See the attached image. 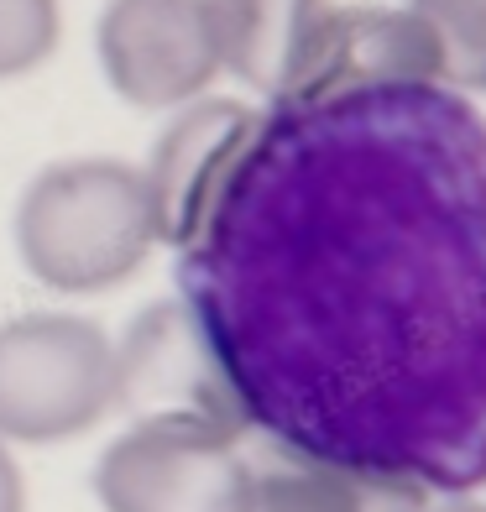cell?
Masks as SVG:
<instances>
[{
    "mask_svg": "<svg viewBox=\"0 0 486 512\" xmlns=\"http://www.w3.org/2000/svg\"><path fill=\"white\" fill-rule=\"evenodd\" d=\"M236 429L382 512L486 486V115L445 84L272 105L178 251Z\"/></svg>",
    "mask_w": 486,
    "mask_h": 512,
    "instance_id": "1",
    "label": "cell"
},
{
    "mask_svg": "<svg viewBox=\"0 0 486 512\" xmlns=\"http://www.w3.org/2000/svg\"><path fill=\"white\" fill-rule=\"evenodd\" d=\"M16 241L32 277L48 288L95 293L126 283L157 241L142 168L115 157H68L42 168L21 199Z\"/></svg>",
    "mask_w": 486,
    "mask_h": 512,
    "instance_id": "2",
    "label": "cell"
},
{
    "mask_svg": "<svg viewBox=\"0 0 486 512\" xmlns=\"http://www.w3.org/2000/svg\"><path fill=\"white\" fill-rule=\"evenodd\" d=\"M257 465L241 455V429L215 413H157L115 439L100 460L110 512H246Z\"/></svg>",
    "mask_w": 486,
    "mask_h": 512,
    "instance_id": "3",
    "label": "cell"
},
{
    "mask_svg": "<svg viewBox=\"0 0 486 512\" xmlns=\"http://www.w3.org/2000/svg\"><path fill=\"white\" fill-rule=\"evenodd\" d=\"M121 392L110 340L89 319L32 314L0 324V434L74 439Z\"/></svg>",
    "mask_w": 486,
    "mask_h": 512,
    "instance_id": "4",
    "label": "cell"
},
{
    "mask_svg": "<svg viewBox=\"0 0 486 512\" xmlns=\"http://www.w3.org/2000/svg\"><path fill=\"white\" fill-rule=\"evenodd\" d=\"M382 84H445L434 32L408 6H377V0L335 6L330 0L298 37L272 105H319Z\"/></svg>",
    "mask_w": 486,
    "mask_h": 512,
    "instance_id": "5",
    "label": "cell"
},
{
    "mask_svg": "<svg viewBox=\"0 0 486 512\" xmlns=\"http://www.w3.org/2000/svg\"><path fill=\"white\" fill-rule=\"evenodd\" d=\"M262 115L267 110L246 100H220V95H199L189 105H178V115L162 126L152 162L142 173L162 241H173L183 251L204 230V220L225 199L230 178L241 173L246 152L257 147Z\"/></svg>",
    "mask_w": 486,
    "mask_h": 512,
    "instance_id": "6",
    "label": "cell"
},
{
    "mask_svg": "<svg viewBox=\"0 0 486 512\" xmlns=\"http://www.w3.org/2000/svg\"><path fill=\"white\" fill-rule=\"evenodd\" d=\"M95 53L105 84L136 110H178L220 74L199 0H105Z\"/></svg>",
    "mask_w": 486,
    "mask_h": 512,
    "instance_id": "7",
    "label": "cell"
},
{
    "mask_svg": "<svg viewBox=\"0 0 486 512\" xmlns=\"http://www.w3.org/2000/svg\"><path fill=\"white\" fill-rule=\"evenodd\" d=\"M330 0H199L215 63L257 95H277L298 37Z\"/></svg>",
    "mask_w": 486,
    "mask_h": 512,
    "instance_id": "8",
    "label": "cell"
},
{
    "mask_svg": "<svg viewBox=\"0 0 486 512\" xmlns=\"http://www.w3.org/2000/svg\"><path fill=\"white\" fill-rule=\"evenodd\" d=\"M434 32L439 79L455 95H486V0H408Z\"/></svg>",
    "mask_w": 486,
    "mask_h": 512,
    "instance_id": "9",
    "label": "cell"
},
{
    "mask_svg": "<svg viewBox=\"0 0 486 512\" xmlns=\"http://www.w3.org/2000/svg\"><path fill=\"white\" fill-rule=\"evenodd\" d=\"M246 512H382L366 492L314 465H272L251 481Z\"/></svg>",
    "mask_w": 486,
    "mask_h": 512,
    "instance_id": "10",
    "label": "cell"
},
{
    "mask_svg": "<svg viewBox=\"0 0 486 512\" xmlns=\"http://www.w3.org/2000/svg\"><path fill=\"white\" fill-rule=\"evenodd\" d=\"M63 42V0H0V79L42 68Z\"/></svg>",
    "mask_w": 486,
    "mask_h": 512,
    "instance_id": "11",
    "label": "cell"
},
{
    "mask_svg": "<svg viewBox=\"0 0 486 512\" xmlns=\"http://www.w3.org/2000/svg\"><path fill=\"white\" fill-rule=\"evenodd\" d=\"M0 512H21V471L6 450H0Z\"/></svg>",
    "mask_w": 486,
    "mask_h": 512,
    "instance_id": "12",
    "label": "cell"
},
{
    "mask_svg": "<svg viewBox=\"0 0 486 512\" xmlns=\"http://www.w3.org/2000/svg\"><path fill=\"white\" fill-rule=\"evenodd\" d=\"M439 512H486V507H481V502H466V497H450Z\"/></svg>",
    "mask_w": 486,
    "mask_h": 512,
    "instance_id": "13",
    "label": "cell"
}]
</instances>
